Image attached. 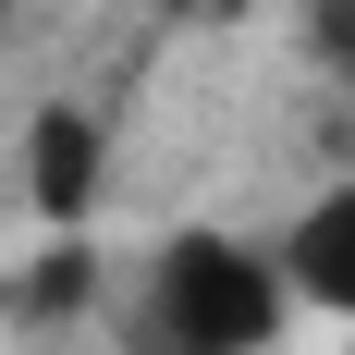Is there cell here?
I'll list each match as a JSON object with an SVG mask.
<instances>
[{"label": "cell", "instance_id": "1", "mask_svg": "<svg viewBox=\"0 0 355 355\" xmlns=\"http://www.w3.org/2000/svg\"><path fill=\"white\" fill-rule=\"evenodd\" d=\"M135 319H147V355H270L282 319H294V282H282V257L257 233L196 220V233H172L147 257Z\"/></svg>", "mask_w": 355, "mask_h": 355}, {"label": "cell", "instance_id": "2", "mask_svg": "<svg viewBox=\"0 0 355 355\" xmlns=\"http://www.w3.org/2000/svg\"><path fill=\"white\" fill-rule=\"evenodd\" d=\"M12 184H25V209L49 220V233H73V220L110 196V123L86 98H37L25 135H12Z\"/></svg>", "mask_w": 355, "mask_h": 355}, {"label": "cell", "instance_id": "3", "mask_svg": "<svg viewBox=\"0 0 355 355\" xmlns=\"http://www.w3.org/2000/svg\"><path fill=\"white\" fill-rule=\"evenodd\" d=\"M282 282H294V306H319V319H355V172L343 184H319L306 209L282 220Z\"/></svg>", "mask_w": 355, "mask_h": 355}, {"label": "cell", "instance_id": "4", "mask_svg": "<svg viewBox=\"0 0 355 355\" xmlns=\"http://www.w3.org/2000/svg\"><path fill=\"white\" fill-rule=\"evenodd\" d=\"M306 25H319V49H331V62H355V0H319Z\"/></svg>", "mask_w": 355, "mask_h": 355}]
</instances>
